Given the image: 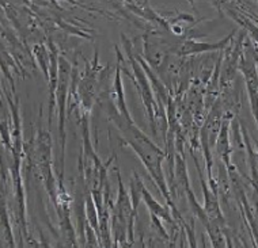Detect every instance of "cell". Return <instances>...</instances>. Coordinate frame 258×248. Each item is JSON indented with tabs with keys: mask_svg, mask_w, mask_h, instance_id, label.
<instances>
[{
	"mask_svg": "<svg viewBox=\"0 0 258 248\" xmlns=\"http://www.w3.org/2000/svg\"><path fill=\"white\" fill-rule=\"evenodd\" d=\"M142 195L144 197V201H146V204L148 205V208H150V210H151L152 216H156V217H162L165 218V220H167L169 222H173V218H170L169 213L166 212L165 209L162 208L158 202H156L154 198L151 197V194L148 193L144 187H143L142 185Z\"/></svg>",
	"mask_w": 258,
	"mask_h": 248,
	"instance_id": "cell-1",
	"label": "cell"
}]
</instances>
